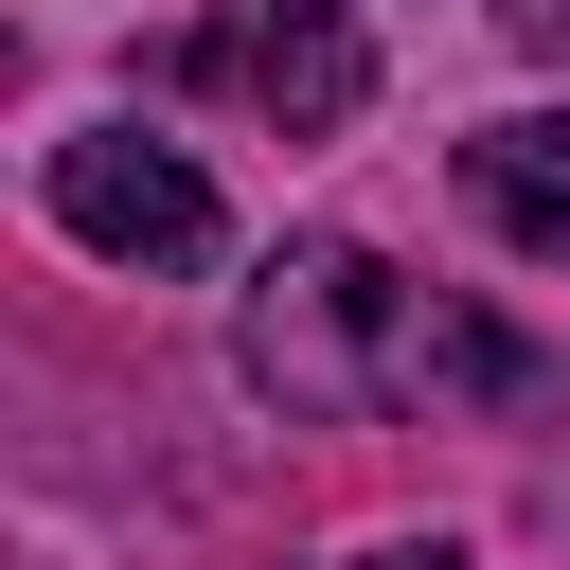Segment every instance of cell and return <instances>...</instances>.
Wrapping results in <instances>:
<instances>
[{"instance_id": "2", "label": "cell", "mask_w": 570, "mask_h": 570, "mask_svg": "<svg viewBox=\"0 0 570 570\" xmlns=\"http://www.w3.org/2000/svg\"><path fill=\"white\" fill-rule=\"evenodd\" d=\"M178 71H196V89H232V107H267L285 142L356 125V89H374V53H356V18H338V0H214Z\"/></svg>"}, {"instance_id": "3", "label": "cell", "mask_w": 570, "mask_h": 570, "mask_svg": "<svg viewBox=\"0 0 570 570\" xmlns=\"http://www.w3.org/2000/svg\"><path fill=\"white\" fill-rule=\"evenodd\" d=\"M53 232L107 249V267H196L214 249V178L178 142H142V125H71L53 142Z\"/></svg>"}, {"instance_id": "5", "label": "cell", "mask_w": 570, "mask_h": 570, "mask_svg": "<svg viewBox=\"0 0 570 570\" xmlns=\"http://www.w3.org/2000/svg\"><path fill=\"white\" fill-rule=\"evenodd\" d=\"M392 392H499V410H534L552 374H534L499 321H463V303H410V356H392Z\"/></svg>"}, {"instance_id": "4", "label": "cell", "mask_w": 570, "mask_h": 570, "mask_svg": "<svg viewBox=\"0 0 570 570\" xmlns=\"http://www.w3.org/2000/svg\"><path fill=\"white\" fill-rule=\"evenodd\" d=\"M463 196H481L517 249H552V267H570V107H517V125H481V142H463Z\"/></svg>"}, {"instance_id": "7", "label": "cell", "mask_w": 570, "mask_h": 570, "mask_svg": "<svg viewBox=\"0 0 570 570\" xmlns=\"http://www.w3.org/2000/svg\"><path fill=\"white\" fill-rule=\"evenodd\" d=\"M517 18H534V36H570V0H517Z\"/></svg>"}, {"instance_id": "6", "label": "cell", "mask_w": 570, "mask_h": 570, "mask_svg": "<svg viewBox=\"0 0 570 570\" xmlns=\"http://www.w3.org/2000/svg\"><path fill=\"white\" fill-rule=\"evenodd\" d=\"M356 570H463V552H445V534H392V552H356Z\"/></svg>"}, {"instance_id": "1", "label": "cell", "mask_w": 570, "mask_h": 570, "mask_svg": "<svg viewBox=\"0 0 570 570\" xmlns=\"http://www.w3.org/2000/svg\"><path fill=\"white\" fill-rule=\"evenodd\" d=\"M392 356H410V285L374 267V249H285L267 285H249V374L285 392V410H356V392H392Z\"/></svg>"}]
</instances>
